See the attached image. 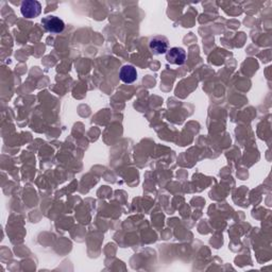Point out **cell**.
Listing matches in <instances>:
<instances>
[{
	"label": "cell",
	"instance_id": "obj_1",
	"mask_svg": "<svg viewBox=\"0 0 272 272\" xmlns=\"http://www.w3.org/2000/svg\"><path fill=\"white\" fill-rule=\"evenodd\" d=\"M21 13L26 19H35L42 13V5L37 0H26L21 6Z\"/></svg>",
	"mask_w": 272,
	"mask_h": 272
},
{
	"label": "cell",
	"instance_id": "obj_2",
	"mask_svg": "<svg viewBox=\"0 0 272 272\" xmlns=\"http://www.w3.org/2000/svg\"><path fill=\"white\" fill-rule=\"evenodd\" d=\"M42 25L44 29H45L47 32L55 33V34L63 32V30L65 29L64 22L57 16L44 17V19L42 20Z\"/></svg>",
	"mask_w": 272,
	"mask_h": 272
},
{
	"label": "cell",
	"instance_id": "obj_3",
	"mask_svg": "<svg viewBox=\"0 0 272 272\" xmlns=\"http://www.w3.org/2000/svg\"><path fill=\"white\" fill-rule=\"evenodd\" d=\"M149 48L153 55H164L169 50V41L162 35H157L150 40Z\"/></svg>",
	"mask_w": 272,
	"mask_h": 272
},
{
	"label": "cell",
	"instance_id": "obj_4",
	"mask_svg": "<svg viewBox=\"0 0 272 272\" xmlns=\"http://www.w3.org/2000/svg\"><path fill=\"white\" fill-rule=\"evenodd\" d=\"M166 60L172 65H183L186 61V51L181 47H172L166 52Z\"/></svg>",
	"mask_w": 272,
	"mask_h": 272
},
{
	"label": "cell",
	"instance_id": "obj_5",
	"mask_svg": "<svg viewBox=\"0 0 272 272\" xmlns=\"http://www.w3.org/2000/svg\"><path fill=\"white\" fill-rule=\"evenodd\" d=\"M119 78L124 83H127V84L133 83L137 79V72L135 67L132 65L122 66L119 70Z\"/></svg>",
	"mask_w": 272,
	"mask_h": 272
}]
</instances>
